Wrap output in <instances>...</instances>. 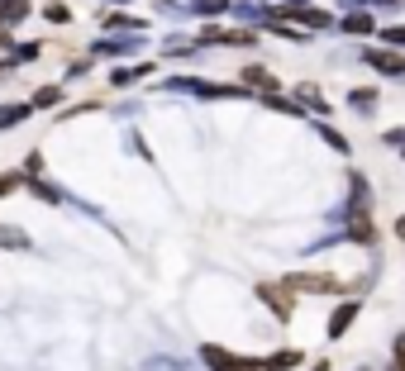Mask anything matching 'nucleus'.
Wrapping results in <instances>:
<instances>
[{
  "mask_svg": "<svg viewBox=\"0 0 405 371\" xmlns=\"http://www.w3.org/2000/svg\"><path fill=\"white\" fill-rule=\"evenodd\" d=\"M286 285H291V290H334L329 277H291Z\"/></svg>",
  "mask_w": 405,
  "mask_h": 371,
  "instance_id": "1",
  "label": "nucleus"
}]
</instances>
